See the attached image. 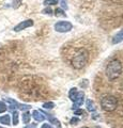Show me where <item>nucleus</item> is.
I'll return each mask as SVG.
<instances>
[{
	"instance_id": "1",
	"label": "nucleus",
	"mask_w": 123,
	"mask_h": 128,
	"mask_svg": "<svg viewBox=\"0 0 123 128\" xmlns=\"http://www.w3.org/2000/svg\"><path fill=\"white\" fill-rule=\"evenodd\" d=\"M122 73V64L119 60H112L106 67V76L110 81H113L120 77Z\"/></svg>"
},
{
	"instance_id": "2",
	"label": "nucleus",
	"mask_w": 123,
	"mask_h": 128,
	"mask_svg": "<svg viewBox=\"0 0 123 128\" xmlns=\"http://www.w3.org/2000/svg\"><path fill=\"white\" fill-rule=\"evenodd\" d=\"M88 51L86 49H79L76 54H75L74 58L72 59V66L76 70H80L86 64H87V61H88Z\"/></svg>"
},
{
	"instance_id": "3",
	"label": "nucleus",
	"mask_w": 123,
	"mask_h": 128,
	"mask_svg": "<svg viewBox=\"0 0 123 128\" xmlns=\"http://www.w3.org/2000/svg\"><path fill=\"white\" fill-rule=\"evenodd\" d=\"M101 106L103 108V110H105V111L110 112V111L116 110L118 106L117 98L114 96H105L101 100Z\"/></svg>"
},
{
	"instance_id": "4",
	"label": "nucleus",
	"mask_w": 123,
	"mask_h": 128,
	"mask_svg": "<svg viewBox=\"0 0 123 128\" xmlns=\"http://www.w3.org/2000/svg\"><path fill=\"white\" fill-rule=\"evenodd\" d=\"M72 24L70 22H65V20H61L58 22L57 24H55V30L57 32H60V33H65V32H69L72 30Z\"/></svg>"
},
{
	"instance_id": "5",
	"label": "nucleus",
	"mask_w": 123,
	"mask_h": 128,
	"mask_svg": "<svg viewBox=\"0 0 123 128\" xmlns=\"http://www.w3.org/2000/svg\"><path fill=\"white\" fill-rule=\"evenodd\" d=\"M5 100L7 102H9L10 104V109L11 110H14V109H19V110H29L31 106L29 105H24V104H18L16 100H14V99H12V98H5Z\"/></svg>"
},
{
	"instance_id": "6",
	"label": "nucleus",
	"mask_w": 123,
	"mask_h": 128,
	"mask_svg": "<svg viewBox=\"0 0 123 128\" xmlns=\"http://www.w3.org/2000/svg\"><path fill=\"white\" fill-rule=\"evenodd\" d=\"M33 26V20L32 19H27V20H24L22 22H19L17 26L14 27V31H22L24 29H26V28H29V27H32Z\"/></svg>"
},
{
	"instance_id": "7",
	"label": "nucleus",
	"mask_w": 123,
	"mask_h": 128,
	"mask_svg": "<svg viewBox=\"0 0 123 128\" xmlns=\"http://www.w3.org/2000/svg\"><path fill=\"white\" fill-rule=\"evenodd\" d=\"M84 97H85V94L82 93V92H80V93H78L76 98H75L74 100V105H73V110L74 109H77V108L79 106L82 105V102H84Z\"/></svg>"
},
{
	"instance_id": "8",
	"label": "nucleus",
	"mask_w": 123,
	"mask_h": 128,
	"mask_svg": "<svg viewBox=\"0 0 123 128\" xmlns=\"http://www.w3.org/2000/svg\"><path fill=\"white\" fill-rule=\"evenodd\" d=\"M32 118L37 122H42V121H44V118H45V116L43 115L42 112L41 111H38V110H34L32 112Z\"/></svg>"
},
{
	"instance_id": "9",
	"label": "nucleus",
	"mask_w": 123,
	"mask_h": 128,
	"mask_svg": "<svg viewBox=\"0 0 123 128\" xmlns=\"http://www.w3.org/2000/svg\"><path fill=\"white\" fill-rule=\"evenodd\" d=\"M123 41V30L118 32V33L114 35L113 38H112V44H118Z\"/></svg>"
},
{
	"instance_id": "10",
	"label": "nucleus",
	"mask_w": 123,
	"mask_h": 128,
	"mask_svg": "<svg viewBox=\"0 0 123 128\" xmlns=\"http://www.w3.org/2000/svg\"><path fill=\"white\" fill-rule=\"evenodd\" d=\"M77 94H78V92H77L76 88H72V89L70 90V92H69V97H70L71 100L74 102L75 98H76V96H77Z\"/></svg>"
},
{
	"instance_id": "11",
	"label": "nucleus",
	"mask_w": 123,
	"mask_h": 128,
	"mask_svg": "<svg viewBox=\"0 0 123 128\" xmlns=\"http://www.w3.org/2000/svg\"><path fill=\"white\" fill-rule=\"evenodd\" d=\"M87 109H88L89 111H91V112H94L95 109H96V107H95L94 102L91 100V99H88V100H87Z\"/></svg>"
},
{
	"instance_id": "12",
	"label": "nucleus",
	"mask_w": 123,
	"mask_h": 128,
	"mask_svg": "<svg viewBox=\"0 0 123 128\" xmlns=\"http://www.w3.org/2000/svg\"><path fill=\"white\" fill-rule=\"evenodd\" d=\"M30 118H31V115H30L29 112H24L23 113V122H24V124L28 125L29 122H30Z\"/></svg>"
},
{
	"instance_id": "13",
	"label": "nucleus",
	"mask_w": 123,
	"mask_h": 128,
	"mask_svg": "<svg viewBox=\"0 0 123 128\" xmlns=\"http://www.w3.org/2000/svg\"><path fill=\"white\" fill-rule=\"evenodd\" d=\"M0 123L1 124H5V125H10V115H2L0 116Z\"/></svg>"
},
{
	"instance_id": "14",
	"label": "nucleus",
	"mask_w": 123,
	"mask_h": 128,
	"mask_svg": "<svg viewBox=\"0 0 123 128\" xmlns=\"http://www.w3.org/2000/svg\"><path fill=\"white\" fill-rule=\"evenodd\" d=\"M18 112L13 111V125H17L18 124Z\"/></svg>"
},
{
	"instance_id": "15",
	"label": "nucleus",
	"mask_w": 123,
	"mask_h": 128,
	"mask_svg": "<svg viewBox=\"0 0 123 128\" xmlns=\"http://www.w3.org/2000/svg\"><path fill=\"white\" fill-rule=\"evenodd\" d=\"M58 0H44L45 6H51V4H57Z\"/></svg>"
},
{
	"instance_id": "16",
	"label": "nucleus",
	"mask_w": 123,
	"mask_h": 128,
	"mask_svg": "<svg viewBox=\"0 0 123 128\" xmlns=\"http://www.w3.org/2000/svg\"><path fill=\"white\" fill-rule=\"evenodd\" d=\"M7 105L3 102H0V113H3V112L7 111Z\"/></svg>"
},
{
	"instance_id": "17",
	"label": "nucleus",
	"mask_w": 123,
	"mask_h": 128,
	"mask_svg": "<svg viewBox=\"0 0 123 128\" xmlns=\"http://www.w3.org/2000/svg\"><path fill=\"white\" fill-rule=\"evenodd\" d=\"M21 3H22V0H13V1H12V4H13L14 9H17V8L21 6Z\"/></svg>"
},
{
	"instance_id": "18",
	"label": "nucleus",
	"mask_w": 123,
	"mask_h": 128,
	"mask_svg": "<svg viewBox=\"0 0 123 128\" xmlns=\"http://www.w3.org/2000/svg\"><path fill=\"white\" fill-rule=\"evenodd\" d=\"M43 107H44L45 109H53L55 107V104L54 102H45L44 105H43Z\"/></svg>"
},
{
	"instance_id": "19",
	"label": "nucleus",
	"mask_w": 123,
	"mask_h": 128,
	"mask_svg": "<svg viewBox=\"0 0 123 128\" xmlns=\"http://www.w3.org/2000/svg\"><path fill=\"white\" fill-rule=\"evenodd\" d=\"M56 16H65V13H63V11L61 9L56 10Z\"/></svg>"
},
{
	"instance_id": "20",
	"label": "nucleus",
	"mask_w": 123,
	"mask_h": 128,
	"mask_svg": "<svg viewBox=\"0 0 123 128\" xmlns=\"http://www.w3.org/2000/svg\"><path fill=\"white\" fill-rule=\"evenodd\" d=\"M51 12H53V11H51L50 8H46V9H44L42 11V13L43 14H51Z\"/></svg>"
},
{
	"instance_id": "21",
	"label": "nucleus",
	"mask_w": 123,
	"mask_h": 128,
	"mask_svg": "<svg viewBox=\"0 0 123 128\" xmlns=\"http://www.w3.org/2000/svg\"><path fill=\"white\" fill-rule=\"evenodd\" d=\"M78 122H79V120L77 118H71V121H70V123L72 124V125H76Z\"/></svg>"
},
{
	"instance_id": "22",
	"label": "nucleus",
	"mask_w": 123,
	"mask_h": 128,
	"mask_svg": "<svg viewBox=\"0 0 123 128\" xmlns=\"http://www.w3.org/2000/svg\"><path fill=\"white\" fill-rule=\"evenodd\" d=\"M84 113V111H82L81 109H79V110H75V115H79V114H82Z\"/></svg>"
},
{
	"instance_id": "23",
	"label": "nucleus",
	"mask_w": 123,
	"mask_h": 128,
	"mask_svg": "<svg viewBox=\"0 0 123 128\" xmlns=\"http://www.w3.org/2000/svg\"><path fill=\"white\" fill-rule=\"evenodd\" d=\"M25 128H37V124H32V125H27Z\"/></svg>"
},
{
	"instance_id": "24",
	"label": "nucleus",
	"mask_w": 123,
	"mask_h": 128,
	"mask_svg": "<svg viewBox=\"0 0 123 128\" xmlns=\"http://www.w3.org/2000/svg\"><path fill=\"white\" fill-rule=\"evenodd\" d=\"M41 128H51V126L49 125V124H43Z\"/></svg>"
},
{
	"instance_id": "25",
	"label": "nucleus",
	"mask_w": 123,
	"mask_h": 128,
	"mask_svg": "<svg viewBox=\"0 0 123 128\" xmlns=\"http://www.w3.org/2000/svg\"><path fill=\"white\" fill-rule=\"evenodd\" d=\"M0 128H5V127H1V126H0Z\"/></svg>"
},
{
	"instance_id": "26",
	"label": "nucleus",
	"mask_w": 123,
	"mask_h": 128,
	"mask_svg": "<svg viewBox=\"0 0 123 128\" xmlns=\"http://www.w3.org/2000/svg\"><path fill=\"white\" fill-rule=\"evenodd\" d=\"M82 128H88V127H82Z\"/></svg>"
},
{
	"instance_id": "27",
	"label": "nucleus",
	"mask_w": 123,
	"mask_h": 128,
	"mask_svg": "<svg viewBox=\"0 0 123 128\" xmlns=\"http://www.w3.org/2000/svg\"><path fill=\"white\" fill-rule=\"evenodd\" d=\"M58 128H60V127H58Z\"/></svg>"
}]
</instances>
